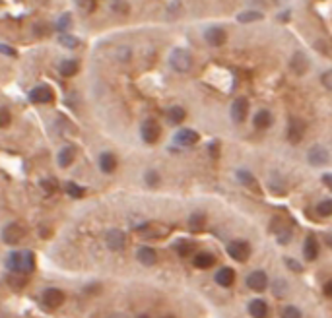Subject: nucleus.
<instances>
[{
  "mask_svg": "<svg viewBox=\"0 0 332 318\" xmlns=\"http://www.w3.org/2000/svg\"><path fill=\"white\" fill-rule=\"evenodd\" d=\"M206 41L212 47H220L225 43V29L221 27H210L206 31Z\"/></svg>",
  "mask_w": 332,
  "mask_h": 318,
  "instance_id": "18",
  "label": "nucleus"
},
{
  "mask_svg": "<svg viewBox=\"0 0 332 318\" xmlns=\"http://www.w3.org/2000/svg\"><path fill=\"white\" fill-rule=\"evenodd\" d=\"M163 318H175V317H171V315H169V317H163Z\"/></svg>",
  "mask_w": 332,
  "mask_h": 318,
  "instance_id": "45",
  "label": "nucleus"
},
{
  "mask_svg": "<svg viewBox=\"0 0 332 318\" xmlns=\"http://www.w3.org/2000/svg\"><path fill=\"white\" fill-rule=\"evenodd\" d=\"M249 313H251V317L253 318H266L268 317V313H270V309H268L266 301H263V299H255V301L249 303Z\"/></svg>",
  "mask_w": 332,
  "mask_h": 318,
  "instance_id": "15",
  "label": "nucleus"
},
{
  "mask_svg": "<svg viewBox=\"0 0 332 318\" xmlns=\"http://www.w3.org/2000/svg\"><path fill=\"white\" fill-rule=\"evenodd\" d=\"M329 78H331V72H327V74H325V86H327V88H331V82H329Z\"/></svg>",
  "mask_w": 332,
  "mask_h": 318,
  "instance_id": "43",
  "label": "nucleus"
},
{
  "mask_svg": "<svg viewBox=\"0 0 332 318\" xmlns=\"http://www.w3.org/2000/svg\"><path fill=\"white\" fill-rule=\"evenodd\" d=\"M78 72V60H63L61 64V74L63 76H74Z\"/></svg>",
  "mask_w": 332,
  "mask_h": 318,
  "instance_id": "28",
  "label": "nucleus"
},
{
  "mask_svg": "<svg viewBox=\"0 0 332 318\" xmlns=\"http://www.w3.org/2000/svg\"><path fill=\"white\" fill-rule=\"evenodd\" d=\"M247 113H249V101L245 97H237L231 105V118L235 122H243L247 118Z\"/></svg>",
  "mask_w": 332,
  "mask_h": 318,
  "instance_id": "12",
  "label": "nucleus"
},
{
  "mask_svg": "<svg viewBox=\"0 0 332 318\" xmlns=\"http://www.w3.org/2000/svg\"><path fill=\"white\" fill-rule=\"evenodd\" d=\"M146 179H148L150 184H155V182H157V173H155V171H150V173L146 175Z\"/></svg>",
  "mask_w": 332,
  "mask_h": 318,
  "instance_id": "40",
  "label": "nucleus"
},
{
  "mask_svg": "<svg viewBox=\"0 0 332 318\" xmlns=\"http://www.w3.org/2000/svg\"><path fill=\"white\" fill-rule=\"evenodd\" d=\"M173 249L177 250L181 256H189V254L195 250V245H193V243H187V241H177Z\"/></svg>",
  "mask_w": 332,
  "mask_h": 318,
  "instance_id": "30",
  "label": "nucleus"
},
{
  "mask_svg": "<svg viewBox=\"0 0 332 318\" xmlns=\"http://www.w3.org/2000/svg\"><path fill=\"white\" fill-rule=\"evenodd\" d=\"M72 27V18H70V14H65L63 18H61V22H59V29L63 31V33H66V29Z\"/></svg>",
  "mask_w": 332,
  "mask_h": 318,
  "instance_id": "36",
  "label": "nucleus"
},
{
  "mask_svg": "<svg viewBox=\"0 0 332 318\" xmlns=\"http://www.w3.org/2000/svg\"><path fill=\"white\" fill-rule=\"evenodd\" d=\"M6 268L16 275H27L35 270V256L31 250H20L12 252L6 258Z\"/></svg>",
  "mask_w": 332,
  "mask_h": 318,
  "instance_id": "1",
  "label": "nucleus"
},
{
  "mask_svg": "<svg viewBox=\"0 0 332 318\" xmlns=\"http://www.w3.org/2000/svg\"><path fill=\"white\" fill-rule=\"evenodd\" d=\"M65 188H66L68 196H72V198H82V196H84V188L78 186L76 182H66Z\"/></svg>",
  "mask_w": 332,
  "mask_h": 318,
  "instance_id": "31",
  "label": "nucleus"
},
{
  "mask_svg": "<svg viewBox=\"0 0 332 318\" xmlns=\"http://www.w3.org/2000/svg\"><path fill=\"white\" fill-rule=\"evenodd\" d=\"M59 41H61V45L68 47V49H76V47L80 45V41H78L76 37H72V35H66V33H63V35L59 37Z\"/></svg>",
  "mask_w": 332,
  "mask_h": 318,
  "instance_id": "33",
  "label": "nucleus"
},
{
  "mask_svg": "<svg viewBox=\"0 0 332 318\" xmlns=\"http://www.w3.org/2000/svg\"><path fill=\"white\" fill-rule=\"evenodd\" d=\"M169 64L177 72H187V70H191V66H193V56L185 49H175L171 53V56H169Z\"/></svg>",
  "mask_w": 332,
  "mask_h": 318,
  "instance_id": "2",
  "label": "nucleus"
},
{
  "mask_svg": "<svg viewBox=\"0 0 332 318\" xmlns=\"http://www.w3.org/2000/svg\"><path fill=\"white\" fill-rule=\"evenodd\" d=\"M237 20L241 23L259 22V20H263V14H261V12H255V10H249V12H241V14L237 16Z\"/></svg>",
  "mask_w": 332,
  "mask_h": 318,
  "instance_id": "27",
  "label": "nucleus"
},
{
  "mask_svg": "<svg viewBox=\"0 0 332 318\" xmlns=\"http://www.w3.org/2000/svg\"><path fill=\"white\" fill-rule=\"evenodd\" d=\"M159 136H161V128H159V124L155 122L154 118H150V120H146L142 124V140L146 144H155L159 140Z\"/></svg>",
  "mask_w": 332,
  "mask_h": 318,
  "instance_id": "7",
  "label": "nucleus"
},
{
  "mask_svg": "<svg viewBox=\"0 0 332 318\" xmlns=\"http://www.w3.org/2000/svg\"><path fill=\"white\" fill-rule=\"evenodd\" d=\"M204 225H206V215H204V213H193V215H191V219H189V227H191L193 233L202 231Z\"/></svg>",
  "mask_w": 332,
  "mask_h": 318,
  "instance_id": "26",
  "label": "nucleus"
},
{
  "mask_svg": "<svg viewBox=\"0 0 332 318\" xmlns=\"http://www.w3.org/2000/svg\"><path fill=\"white\" fill-rule=\"evenodd\" d=\"M291 68H293L295 74H305L307 68H309V58L303 53H295V56L291 60Z\"/></svg>",
  "mask_w": 332,
  "mask_h": 318,
  "instance_id": "22",
  "label": "nucleus"
},
{
  "mask_svg": "<svg viewBox=\"0 0 332 318\" xmlns=\"http://www.w3.org/2000/svg\"><path fill=\"white\" fill-rule=\"evenodd\" d=\"M309 163L311 165H327L329 163V159H331V156H329V150L325 148V146H321V144H317V146H313L309 150Z\"/></svg>",
  "mask_w": 332,
  "mask_h": 318,
  "instance_id": "11",
  "label": "nucleus"
},
{
  "mask_svg": "<svg viewBox=\"0 0 332 318\" xmlns=\"http://www.w3.org/2000/svg\"><path fill=\"white\" fill-rule=\"evenodd\" d=\"M41 299H43V305L47 309H59L65 303V293L61 289H57V287H49V289L43 291Z\"/></svg>",
  "mask_w": 332,
  "mask_h": 318,
  "instance_id": "6",
  "label": "nucleus"
},
{
  "mask_svg": "<svg viewBox=\"0 0 332 318\" xmlns=\"http://www.w3.org/2000/svg\"><path fill=\"white\" fill-rule=\"evenodd\" d=\"M199 140H200L199 132H195V130H191V128H181L177 134L173 136V142L179 144V146H183V148H191V146H195Z\"/></svg>",
  "mask_w": 332,
  "mask_h": 318,
  "instance_id": "10",
  "label": "nucleus"
},
{
  "mask_svg": "<svg viewBox=\"0 0 332 318\" xmlns=\"http://www.w3.org/2000/svg\"><path fill=\"white\" fill-rule=\"evenodd\" d=\"M325 295L327 297L332 295V281H327V285H325Z\"/></svg>",
  "mask_w": 332,
  "mask_h": 318,
  "instance_id": "42",
  "label": "nucleus"
},
{
  "mask_svg": "<svg viewBox=\"0 0 332 318\" xmlns=\"http://www.w3.org/2000/svg\"><path fill=\"white\" fill-rule=\"evenodd\" d=\"M247 285H249V289H253V291H265L266 287H268V275H266L263 270H255V272L249 273V277H247Z\"/></svg>",
  "mask_w": 332,
  "mask_h": 318,
  "instance_id": "8",
  "label": "nucleus"
},
{
  "mask_svg": "<svg viewBox=\"0 0 332 318\" xmlns=\"http://www.w3.org/2000/svg\"><path fill=\"white\" fill-rule=\"evenodd\" d=\"M216 283L221 285V287H231L235 283V272L231 268H227V266L220 268L218 273H216Z\"/></svg>",
  "mask_w": 332,
  "mask_h": 318,
  "instance_id": "16",
  "label": "nucleus"
},
{
  "mask_svg": "<svg viewBox=\"0 0 332 318\" xmlns=\"http://www.w3.org/2000/svg\"><path fill=\"white\" fill-rule=\"evenodd\" d=\"M55 97L53 90L49 86H37L29 91V101L31 103H37V105H43V103H51Z\"/></svg>",
  "mask_w": 332,
  "mask_h": 318,
  "instance_id": "9",
  "label": "nucleus"
},
{
  "mask_svg": "<svg viewBox=\"0 0 332 318\" xmlns=\"http://www.w3.org/2000/svg\"><path fill=\"white\" fill-rule=\"evenodd\" d=\"M41 186H43L47 192H55V188H57V184H55V182H51V181H43L41 182Z\"/></svg>",
  "mask_w": 332,
  "mask_h": 318,
  "instance_id": "38",
  "label": "nucleus"
},
{
  "mask_svg": "<svg viewBox=\"0 0 332 318\" xmlns=\"http://www.w3.org/2000/svg\"><path fill=\"white\" fill-rule=\"evenodd\" d=\"M25 235V229L20 225V223H10L2 229V239L6 245H18Z\"/></svg>",
  "mask_w": 332,
  "mask_h": 318,
  "instance_id": "4",
  "label": "nucleus"
},
{
  "mask_svg": "<svg viewBox=\"0 0 332 318\" xmlns=\"http://www.w3.org/2000/svg\"><path fill=\"white\" fill-rule=\"evenodd\" d=\"M303 254H305V258L313 262V260H317V256H319V243H317V239L311 235L305 239V245H303Z\"/></svg>",
  "mask_w": 332,
  "mask_h": 318,
  "instance_id": "20",
  "label": "nucleus"
},
{
  "mask_svg": "<svg viewBox=\"0 0 332 318\" xmlns=\"http://www.w3.org/2000/svg\"><path fill=\"white\" fill-rule=\"evenodd\" d=\"M317 213L321 217H329L332 213V200H323L321 204L317 206Z\"/></svg>",
  "mask_w": 332,
  "mask_h": 318,
  "instance_id": "32",
  "label": "nucleus"
},
{
  "mask_svg": "<svg viewBox=\"0 0 332 318\" xmlns=\"http://www.w3.org/2000/svg\"><path fill=\"white\" fill-rule=\"evenodd\" d=\"M0 53L10 54V56H16V49H12V47H8V45H0Z\"/></svg>",
  "mask_w": 332,
  "mask_h": 318,
  "instance_id": "37",
  "label": "nucleus"
},
{
  "mask_svg": "<svg viewBox=\"0 0 332 318\" xmlns=\"http://www.w3.org/2000/svg\"><path fill=\"white\" fill-rule=\"evenodd\" d=\"M113 10H121V12H127V4H125V2H115V4H113Z\"/></svg>",
  "mask_w": 332,
  "mask_h": 318,
  "instance_id": "41",
  "label": "nucleus"
},
{
  "mask_svg": "<svg viewBox=\"0 0 332 318\" xmlns=\"http://www.w3.org/2000/svg\"><path fill=\"white\" fill-rule=\"evenodd\" d=\"M193 264L200 268V270H206V268H212L214 264H216V256L212 254V252H199V254H195V258H193Z\"/></svg>",
  "mask_w": 332,
  "mask_h": 318,
  "instance_id": "17",
  "label": "nucleus"
},
{
  "mask_svg": "<svg viewBox=\"0 0 332 318\" xmlns=\"http://www.w3.org/2000/svg\"><path fill=\"white\" fill-rule=\"evenodd\" d=\"M99 167H101V171L103 173H113L115 169H117V158L113 156V154H109V152H105V154H101L99 156Z\"/></svg>",
  "mask_w": 332,
  "mask_h": 318,
  "instance_id": "21",
  "label": "nucleus"
},
{
  "mask_svg": "<svg viewBox=\"0 0 332 318\" xmlns=\"http://www.w3.org/2000/svg\"><path fill=\"white\" fill-rule=\"evenodd\" d=\"M286 264H288V266H291V270H293V272H301V266H299V264H297L295 260H291V258H286Z\"/></svg>",
  "mask_w": 332,
  "mask_h": 318,
  "instance_id": "39",
  "label": "nucleus"
},
{
  "mask_svg": "<svg viewBox=\"0 0 332 318\" xmlns=\"http://www.w3.org/2000/svg\"><path fill=\"white\" fill-rule=\"evenodd\" d=\"M253 124H255L257 128H268V126L272 124V114L268 113V111H259V113L255 114Z\"/></svg>",
  "mask_w": 332,
  "mask_h": 318,
  "instance_id": "25",
  "label": "nucleus"
},
{
  "mask_svg": "<svg viewBox=\"0 0 332 318\" xmlns=\"http://www.w3.org/2000/svg\"><path fill=\"white\" fill-rule=\"evenodd\" d=\"M185 116H187V113H185V109H183V107H171V109H169V120H171L173 124L183 122V120H185Z\"/></svg>",
  "mask_w": 332,
  "mask_h": 318,
  "instance_id": "29",
  "label": "nucleus"
},
{
  "mask_svg": "<svg viewBox=\"0 0 332 318\" xmlns=\"http://www.w3.org/2000/svg\"><path fill=\"white\" fill-rule=\"evenodd\" d=\"M138 233L142 235V239H161L163 235L169 233V229L161 227V225H155V223H148V225L138 229Z\"/></svg>",
  "mask_w": 332,
  "mask_h": 318,
  "instance_id": "13",
  "label": "nucleus"
},
{
  "mask_svg": "<svg viewBox=\"0 0 332 318\" xmlns=\"http://www.w3.org/2000/svg\"><path fill=\"white\" fill-rule=\"evenodd\" d=\"M74 158H76L74 148H72V146H66V148H63L61 154H59V165H61V167H68V165H72Z\"/></svg>",
  "mask_w": 332,
  "mask_h": 318,
  "instance_id": "24",
  "label": "nucleus"
},
{
  "mask_svg": "<svg viewBox=\"0 0 332 318\" xmlns=\"http://www.w3.org/2000/svg\"><path fill=\"white\" fill-rule=\"evenodd\" d=\"M136 318H150V317H146V315H140V317H136Z\"/></svg>",
  "mask_w": 332,
  "mask_h": 318,
  "instance_id": "44",
  "label": "nucleus"
},
{
  "mask_svg": "<svg viewBox=\"0 0 332 318\" xmlns=\"http://www.w3.org/2000/svg\"><path fill=\"white\" fill-rule=\"evenodd\" d=\"M125 245H127V237H125L123 231L115 229V231H109V233H107V247H109L111 250H123Z\"/></svg>",
  "mask_w": 332,
  "mask_h": 318,
  "instance_id": "14",
  "label": "nucleus"
},
{
  "mask_svg": "<svg viewBox=\"0 0 332 318\" xmlns=\"http://www.w3.org/2000/svg\"><path fill=\"white\" fill-rule=\"evenodd\" d=\"M10 120H12L10 111H8V109H4V107H0V128L8 126V124H10Z\"/></svg>",
  "mask_w": 332,
  "mask_h": 318,
  "instance_id": "35",
  "label": "nucleus"
},
{
  "mask_svg": "<svg viewBox=\"0 0 332 318\" xmlns=\"http://www.w3.org/2000/svg\"><path fill=\"white\" fill-rule=\"evenodd\" d=\"M305 136V122L301 118H295L291 116L288 124V140L291 144H299Z\"/></svg>",
  "mask_w": 332,
  "mask_h": 318,
  "instance_id": "5",
  "label": "nucleus"
},
{
  "mask_svg": "<svg viewBox=\"0 0 332 318\" xmlns=\"http://www.w3.org/2000/svg\"><path fill=\"white\" fill-rule=\"evenodd\" d=\"M237 179L241 184H245L247 188H251V190H255V192H261V186H259V182L255 179V175H251L249 171H237Z\"/></svg>",
  "mask_w": 332,
  "mask_h": 318,
  "instance_id": "23",
  "label": "nucleus"
},
{
  "mask_svg": "<svg viewBox=\"0 0 332 318\" xmlns=\"http://www.w3.org/2000/svg\"><path fill=\"white\" fill-rule=\"evenodd\" d=\"M138 262L144 264V266H154L157 262V252L150 247H142L138 250Z\"/></svg>",
  "mask_w": 332,
  "mask_h": 318,
  "instance_id": "19",
  "label": "nucleus"
},
{
  "mask_svg": "<svg viewBox=\"0 0 332 318\" xmlns=\"http://www.w3.org/2000/svg\"><path fill=\"white\" fill-rule=\"evenodd\" d=\"M282 318H301V311L297 307H286L282 313Z\"/></svg>",
  "mask_w": 332,
  "mask_h": 318,
  "instance_id": "34",
  "label": "nucleus"
},
{
  "mask_svg": "<svg viewBox=\"0 0 332 318\" xmlns=\"http://www.w3.org/2000/svg\"><path fill=\"white\" fill-rule=\"evenodd\" d=\"M227 254L237 262H247L251 256V247L245 241H231L227 245Z\"/></svg>",
  "mask_w": 332,
  "mask_h": 318,
  "instance_id": "3",
  "label": "nucleus"
}]
</instances>
